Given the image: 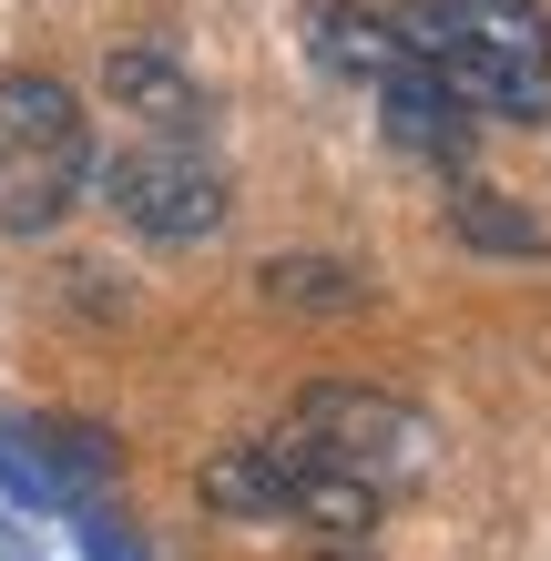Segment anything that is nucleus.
Instances as JSON below:
<instances>
[{"instance_id":"1","label":"nucleus","mask_w":551,"mask_h":561,"mask_svg":"<svg viewBox=\"0 0 551 561\" xmlns=\"http://www.w3.org/2000/svg\"><path fill=\"white\" fill-rule=\"evenodd\" d=\"M429 459V419L388 388H307L266 439L205 459V501L225 520H307V531H368Z\"/></svg>"},{"instance_id":"8","label":"nucleus","mask_w":551,"mask_h":561,"mask_svg":"<svg viewBox=\"0 0 551 561\" xmlns=\"http://www.w3.org/2000/svg\"><path fill=\"white\" fill-rule=\"evenodd\" d=\"M276 296H307V307H358L368 286H347V266H266Z\"/></svg>"},{"instance_id":"5","label":"nucleus","mask_w":551,"mask_h":561,"mask_svg":"<svg viewBox=\"0 0 551 561\" xmlns=\"http://www.w3.org/2000/svg\"><path fill=\"white\" fill-rule=\"evenodd\" d=\"M92 194V113L51 72H0V225L42 236Z\"/></svg>"},{"instance_id":"9","label":"nucleus","mask_w":551,"mask_h":561,"mask_svg":"<svg viewBox=\"0 0 551 561\" xmlns=\"http://www.w3.org/2000/svg\"><path fill=\"white\" fill-rule=\"evenodd\" d=\"M72 531H82V561H153V551L134 541V520H123V511H82Z\"/></svg>"},{"instance_id":"4","label":"nucleus","mask_w":551,"mask_h":561,"mask_svg":"<svg viewBox=\"0 0 551 561\" xmlns=\"http://www.w3.org/2000/svg\"><path fill=\"white\" fill-rule=\"evenodd\" d=\"M317 61L378 92V123H388V144H399V153L439 163V174H460V163H470V134H480V123L449 103V82H439L378 11H358V0H328V11H317Z\"/></svg>"},{"instance_id":"7","label":"nucleus","mask_w":551,"mask_h":561,"mask_svg":"<svg viewBox=\"0 0 551 561\" xmlns=\"http://www.w3.org/2000/svg\"><path fill=\"white\" fill-rule=\"evenodd\" d=\"M449 225H460L470 245H501V255H541V225H531V215H510V205H491V184H460V194H449Z\"/></svg>"},{"instance_id":"10","label":"nucleus","mask_w":551,"mask_h":561,"mask_svg":"<svg viewBox=\"0 0 551 561\" xmlns=\"http://www.w3.org/2000/svg\"><path fill=\"white\" fill-rule=\"evenodd\" d=\"M317 561H368V551H317Z\"/></svg>"},{"instance_id":"2","label":"nucleus","mask_w":551,"mask_h":561,"mask_svg":"<svg viewBox=\"0 0 551 561\" xmlns=\"http://www.w3.org/2000/svg\"><path fill=\"white\" fill-rule=\"evenodd\" d=\"M103 92L123 113H134V134H123L92 174H103V205L134 225L153 245H194L225 225V163L205 144V92H194L164 51H113Z\"/></svg>"},{"instance_id":"3","label":"nucleus","mask_w":551,"mask_h":561,"mask_svg":"<svg viewBox=\"0 0 551 561\" xmlns=\"http://www.w3.org/2000/svg\"><path fill=\"white\" fill-rule=\"evenodd\" d=\"M399 42L449 82L470 123H551V11L541 0H399Z\"/></svg>"},{"instance_id":"6","label":"nucleus","mask_w":551,"mask_h":561,"mask_svg":"<svg viewBox=\"0 0 551 561\" xmlns=\"http://www.w3.org/2000/svg\"><path fill=\"white\" fill-rule=\"evenodd\" d=\"M123 439L92 419H0V490L31 511H113Z\"/></svg>"}]
</instances>
